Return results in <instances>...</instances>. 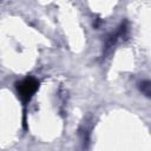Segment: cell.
<instances>
[{
	"instance_id": "obj_1",
	"label": "cell",
	"mask_w": 151,
	"mask_h": 151,
	"mask_svg": "<svg viewBox=\"0 0 151 151\" xmlns=\"http://www.w3.org/2000/svg\"><path fill=\"white\" fill-rule=\"evenodd\" d=\"M38 88H39V81L33 77H26L25 79L17 83L18 94L25 105L28 104V101L32 99V97L38 91Z\"/></svg>"
},
{
	"instance_id": "obj_2",
	"label": "cell",
	"mask_w": 151,
	"mask_h": 151,
	"mask_svg": "<svg viewBox=\"0 0 151 151\" xmlns=\"http://www.w3.org/2000/svg\"><path fill=\"white\" fill-rule=\"evenodd\" d=\"M140 90L143 93H145V96H150V81L149 80H145V81H142L140 84Z\"/></svg>"
}]
</instances>
